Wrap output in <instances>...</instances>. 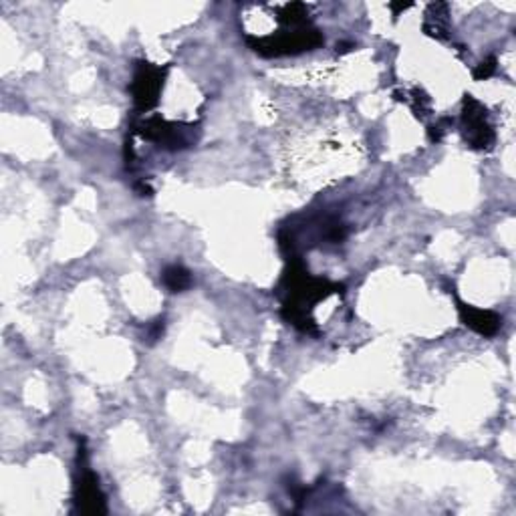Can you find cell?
Listing matches in <instances>:
<instances>
[{
    "label": "cell",
    "instance_id": "12",
    "mask_svg": "<svg viewBox=\"0 0 516 516\" xmlns=\"http://www.w3.org/2000/svg\"><path fill=\"white\" fill-rule=\"evenodd\" d=\"M410 6H411V4H389V9H391V11H406V9H410Z\"/></svg>",
    "mask_w": 516,
    "mask_h": 516
},
{
    "label": "cell",
    "instance_id": "7",
    "mask_svg": "<svg viewBox=\"0 0 516 516\" xmlns=\"http://www.w3.org/2000/svg\"><path fill=\"white\" fill-rule=\"evenodd\" d=\"M162 281H164V284L172 293H182V291L190 289L192 274H190L188 269H184V267H180V264H172V267H167V269L164 270Z\"/></svg>",
    "mask_w": 516,
    "mask_h": 516
},
{
    "label": "cell",
    "instance_id": "8",
    "mask_svg": "<svg viewBox=\"0 0 516 516\" xmlns=\"http://www.w3.org/2000/svg\"><path fill=\"white\" fill-rule=\"evenodd\" d=\"M411 107H413V113L418 115V118H423V115H428L430 113V97L423 93L422 89H413L411 91Z\"/></svg>",
    "mask_w": 516,
    "mask_h": 516
},
{
    "label": "cell",
    "instance_id": "6",
    "mask_svg": "<svg viewBox=\"0 0 516 516\" xmlns=\"http://www.w3.org/2000/svg\"><path fill=\"white\" fill-rule=\"evenodd\" d=\"M442 2L440 4H432L430 6V12L425 14L428 19H425V23H423V33L430 36H435V38H446V33H448V11L444 14H440L442 11Z\"/></svg>",
    "mask_w": 516,
    "mask_h": 516
},
{
    "label": "cell",
    "instance_id": "10",
    "mask_svg": "<svg viewBox=\"0 0 516 516\" xmlns=\"http://www.w3.org/2000/svg\"><path fill=\"white\" fill-rule=\"evenodd\" d=\"M450 125H452V119L450 118H444V119H440V121H435L434 125L430 128V131H428V133H430V140L435 141V143H438V141H442V138L446 135V131Z\"/></svg>",
    "mask_w": 516,
    "mask_h": 516
},
{
    "label": "cell",
    "instance_id": "13",
    "mask_svg": "<svg viewBox=\"0 0 516 516\" xmlns=\"http://www.w3.org/2000/svg\"><path fill=\"white\" fill-rule=\"evenodd\" d=\"M353 45H347V43H341V45H337V51L339 53H347V51H351Z\"/></svg>",
    "mask_w": 516,
    "mask_h": 516
},
{
    "label": "cell",
    "instance_id": "1",
    "mask_svg": "<svg viewBox=\"0 0 516 516\" xmlns=\"http://www.w3.org/2000/svg\"><path fill=\"white\" fill-rule=\"evenodd\" d=\"M165 71L167 67L152 65L148 61H141L135 67L133 73V81H131V95H133V103L140 113H148L160 101V93L164 87Z\"/></svg>",
    "mask_w": 516,
    "mask_h": 516
},
{
    "label": "cell",
    "instance_id": "11",
    "mask_svg": "<svg viewBox=\"0 0 516 516\" xmlns=\"http://www.w3.org/2000/svg\"><path fill=\"white\" fill-rule=\"evenodd\" d=\"M135 192H138L140 196H152V194H153V190L150 188V184H145L143 180L135 184Z\"/></svg>",
    "mask_w": 516,
    "mask_h": 516
},
{
    "label": "cell",
    "instance_id": "3",
    "mask_svg": "<svg viewBox=\"0 0 516 516\" xmlns=\"http://www.w3.org/2000/svg\"><path fill=\"white\" fill-rule=\"evenodd\" d=\"M190 129H194L192 123L184 125V123H170L160 115H153V118L143 119L138 123L135 131L140 133L143 140H150L162 148L167 150H182V148H188L192 143L190 138Z\"/></svg>",
    "mask_w": 516,
    "mask_h": 516
},
{
    "label": "cell",
    "instance_id": "2",
    "mask_svg": "<svg viewBox=\"0 0 516 516\" xmlns=\"http://www.w3.org/2000/svg\"><path fill=\"white\" fill-rule=\"evenodd\" d=\"M462 133L474 150H490L494 143V129L488 123L486 109L472 95L464 97L462 105Z\"/></svg>",
    "mask_w": 516,
    "mask_h": 516
},
{
    "label": "cell",
    "instance_id": "5",
    "mask_svg": "<svg viewBox=\"0 0 516 516\" xmlns=\"http://www.w3.org/2000/svg\"><path fill=\"white\" fill-rule=\"evenodd\" d=\"M458 311H460L462 323L472 331H476L478 335H484V337H494L502 325V319L488 309H478V306L466 305V303L458 301Z\"/></svg>",
    "mask_w": 516,
    "mask_h": 516
},
{
    "label": "cell",
    "instance_id": "9",
    "mask_svg": "<svg viewBox=\"0 0 516 516\" xmlns=\"http://www.w3.org/2000/svg\"><path fill=\"white\" fill-rule=\"evenodd\" d=\"M496 57H488L486 61H482L480 65L474 69V79L478 81H484V79H490L494 73H496Z\"/></svg>",
    "mask_w": 516,
    "mask_h": 516
},
{
    "label": "cell",
    "instance_id": "4",
    "mask_svg": "<svg viewBox=\"0 0 516 516\" xmlns=\"http://www.w3.org/2000/svg\"><path fill=\"white\" fill-rule=\"evenodd\" d=\"M75 505L85 515H103L107 512L105 496L99 488V482L91 470L83 468L81 478L75 484Z\"/></svg>",
    "mask_w": 516,
    "mask_h": 516
}]
</instances>
